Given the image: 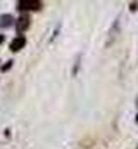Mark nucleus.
<instances>
[{
	"mask_svg": "<svg viewBox=\"0 0 138 149\" xmlns=\"http://www.w3.org/2000/svg\"><path fill=\"white\" fill-rule=\"evenodd\" d=\"M137 9H138V2H131V3H130V10H133V12H135Z\"/></svg>",
	"mask_w": 138,
	"mask_h": 149,
	"instance_id": "obj_5",
	"label": "nucleus"
},
{
	"mask_svg": "<svg viewBox=\"0 0 138 149\" xmlns=\"http://www.w3.org/2000/svg\"><path fill=\"white\" fill-rule=\"evenodd\" d=\"M137 125H138V114H137Z\"/></svg>",
	"mask_w": 138,
	"mask_h": 149,
	"instance_id": "obj_8",
	"label": "nucleus"
},
{
	"mask_svg": "<svg viewBox=\"0 0 138 149\" xmlns=\"http://www.w3.org/2000/svg\"><path fill=\"white\" fill-rule=\"evenodd\" d=\"M30 24H31L30 16H28V14H21V16L16 19V30H17V33H19V35L24 33V31L30 28Z\"/></svg>",
	"mask_w": 138,
	"mask_h": 149,
	"instance_id": "obj_2",
	"label": "nucleus"
},
{
	"mask_svg": "<svg viewBox=\"0 0 138 149\" xmlns=\"http://www.w3.org/2000/svg\"><path fill=\"white\" fill-rule=\"evenodd\" d=\"M24 45H26V38L23 37V35H19V37H16L10 42V50L12 52H19Z\"/></svg>",
	"mask_w": 138,
	"mask_h": 149,
	"instance_id": "obj_3",
	"label": "nucleus"
},
{
	"mask_svg": "<svg viewBox=\"0 0 138 149\" xmlns=\"http://www.w3.org/2000/svg\"><path fill=\"white\" fill-rule=\"evenodd\" d=\"M3 40H5V37H3V35H0V43H2Z\"/></svg>",
	"mask_w": 138,
	"mask_h": 149,
	"instance_id": "obj_7",
	"label": "nucleus"
},
{
	"mask_svg": "<svg viewBox=\"0 0 138 149\" xmlns=\"http://www.w3.org/2000/svg\"><path fill=\"white\" fill-rule=\"evenodd\" d=\"M10 66H12V61H7V64H5V66H3L2 70H3V71H7V70H9Z\"/></svg>",
	"mask_w": 138,
	"mask_h": 149,
	"instance_id": "obj_6",
	"label": "nucleus"
},
{
	"mask_svg": "<svg viewBox=\"0 0 138 149\" xmlns=\"http://www.w3.org/2000/svg\"><path fill=\"white\" fill-rule=\"evenodd\" d=\"M12 24H16V21H14V17H12L10 14L0 16V26H2V28H9V26H12Z\"/></svg>",
	"mask_w": 138,
	"mask_h": 149,
	"instance_id": "obj_4",
	"label": "nucleus"
},
{
	"mask_svg": "<svg viewBox=\"0 0 138 149\" xmlns=\"http://www.w3.org/2000/svg\"><path fill=\"white\" fill-rule=\"evenodd\" d=\"M43 7V2H40V0H21V2H17V10L19 12H31V10H40Z\"/></svg>",
	"mask_w": 138,
	"mask_h": 149,
	"instance_id": "obj_1",
	"label": "nucleus"
}]
</instances>
